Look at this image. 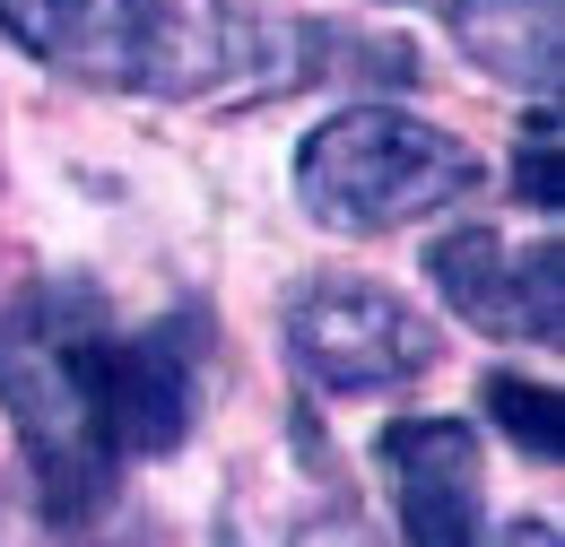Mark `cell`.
I'll use <instances>...</instances> for the list:
<instances>
[{
	"label": "cell",
	"instance_id": "1",
	"mask_svg": "<svg viewBox=\"0 0 565 547\" xmlns=\"http://www.w3.org/2000/svg\"><path fill=\"white\" fill-rule=\"evenodd\" d=\"M210 383V313H157L114 322L105 287L35 278L0 304V417L26 443V470L44 504L96 513L131 495V461H166L201 426Z\"/></svg>",
	"mask_w": 565,
	"mask_h": 547
},
{
	"label": "cell",
	"instance_id": "2",
	"mask_svg": "<svg viewBox=\"0 0 565 547\" xmlns=\"http://www.w3.org/2000/svg\"><path fill=\"white\" fill-rule=\"evenodd\" d=\"M0 35L105 96H210L270 53L262 0H0Z\"/></svg>",
	"mask_w": 565,
	"mask_h": 547
},
{
	"label": "cell",
	"instance_id": "3",
	"mask_svg": "<svg viewBox=\"0 0 565 547\" xmlns=\"http://www.w3.org/2000/svg\"><path fill=\"white\" fill-rule=\"evenodd\" d=\"M479 192V148L409 105H349L296 139V201L331 235H401Z\"/></svg>",
	"mask_w": 565,
	"mask_h": 547
},
{
	"label": "cell",
	"instance_id": "4",
	"mask_svg": "<svg viewBox=\"0 0 565 547\" xmlns=\"http://www.w3.org/2000/svg\"><path fill=\"white\" fill-rule=\"evenodd\" d=\"M279 347L313 392L356 400V392H401V383H418L426 365L444 356V331L426 322L409 296L374 287V278L313 270L279 296Z\"/></svg>",
	"mask_w": 565,
	"mask_h": 547
},
{
	"label": "cell",
	"instance_id": "5",
	"mask_svg": "<svg viewBox=\"0 0 565 547\" xmlns=\"http://www.w3.org/2000/svg\"><path fill=\"white\" fill-rule=\"evenodd\" d=\"M426 278L488 340H531V347L565 340V253L557 244L513 253L495 226H452V235L426 244Z\"/></svg>",
	"mask_w": 565,
	"mask_h": 547
},
{
	"label": "cell",
	"instance_id": "6",
	"mask_svg": "<svg viewBox=\"0 0 565 547\" xmlns=\"http://www.w3.org/2000/svg\"><path fill=\"white\" fill-rule=\"evenodd\" d=\"M374 461L392 479L409 547H488V522H479L488 470H479V435L461 417H392L374 435Z\"/></svg>",
	"mask_w": 565,
	"mask_h": 547
},
{
	"label": "cell",
	"instance_id": "7",
	"mask_svg": "<svg viewBox=\"0 0 565 547\" xmlns=\"http://www.w3.org/2000/svg\"><path fill=\"white\" fill-rule=\"evenodd\" d=\"M331 461L313 452L287 486H244L217 522V547H365V522L349 513V495L322 479Z\"/></svg>",
	"mask_w": 565,
	"mask_h": 547
},
{
	"label": "cell",
	"instance_id": "8",
	"mask_svg": "<svg viewBox=\"0 0 565 547\" xmlns=\"http://www.w3.org/2000/svg\"><path fill=\"white\" fill-rule=\"evenodd\" d=\"M470 69H488L495 87H531L548 96L565 69V0H470L444 18Z\"/></svg>",
	"mask_w": 565,
	"mask_h": 547
},
{
	"label": "cell",
	"instance_id": "9",
	"mask_svg": "<svg viewBox=\"0 0 565 547\" xmlns=\"http://www.w3.org/2000/svg\"><path fill=\"white\" fill-rule=\"evenodd\" d=\"M0 547H157V522H148L140 495H114L96 513H62L26 479H9L0 486Z\"/></svg>",
	"mask_w": 565,
	"mask_h": 547
},
{
	"label": "cell",
	"instance_id": "10",
	"mask_svg": "<svg viewBox=\"0 0 565 547\" xmlns=\"http://www.w3.org/2000/svg\"><path fill=\"white\" fill-rule=\"evenodd\" d=\"M479 400L488 417L531 452V461H565V417H557V392L548 383H522V374H488L479 383Z\"/></svg>",
	"mask_w": 565,
	"mask_h": 547
},
{
	"label": "cell",
	"instance_id": "11",
	"mask_svg": "<svg viewBox=\"0 0 565 547\" xmlns=\"http://www.w3.org/2000/svg\"><path fill=\"white\" fill-rule=\"evenodd\" d=\"M513 201H531L540 217H557V114L540 105L531 114V131H522V148H513Z\"/></svg>",
	"mask_w": 565,
	"mask_h": 547
},
{
	"label": "cell",
	"instance_id": "12",
	"mask_svg": "<svg viewBox=\"0 0 565 547\" xmlns=\"http://www.w3.org/2000/svg\"><path fill=\"white\" fill-rule=\"evenodd\" d=\"M488 547H565V539H557V522H513V530H495Z\"/></svg>",
	"mask_w": 565,
	"mask_h": 547
},
{
	"label": "cell",
	"instance_id": "13",
	"mask_svg": "<svg viewBox=\"0 0 565 547\" xmlns=\"http://www.w3.org/2000/svg\"><path fill=\"white\" fill-rule=\"evenodd\" d=\"M401 9H435V18H452V9H470V0H401Z\"/></svg>",
	"mask_w": 565,
	"mask_h": 547
}]
</instances>
